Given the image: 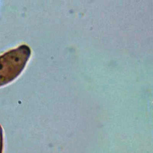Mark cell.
<instances>
[{"mask_svg":"<svg viewBox=\"0 0 153 153\" xmlns=\"http://www.w3.org/2000/svg\"><path fill=\"white\" fill-rule=\"evenodd\" d=\"M30 53L29 47L23 44L0 56V87L19 76L24 69Z\"/></svg>","mask_w":153,"mask_h":153,"instance_id":"1","label":"cell"},{"mask_svg":"<svg viewBox=\"0 0 153 153\" xmlns=\"http://www.w3.org/2000/svg\"><path fill=\"white\" fill-rule=\"evenodd\" d=\"M4 146V136H3V130L1 125L0 124V153L3 152Z\"/></svg>","mask_w":153,"mask_h":153,"instance_id":"2","label":"cell"}]
</instances>
